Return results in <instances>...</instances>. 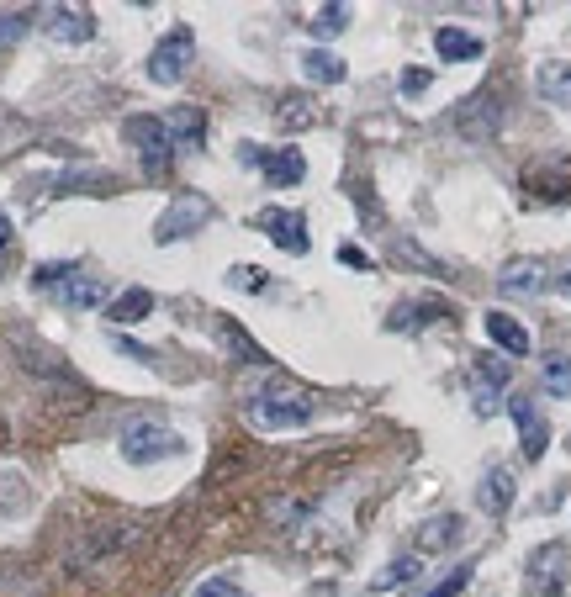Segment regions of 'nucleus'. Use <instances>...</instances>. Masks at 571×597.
<instances>
[{
    "label": "nucleus",
    "mask_w": 571,
    "mask_h": 597,
    "mask_svg": "<svg viewBox=\"0 0 571 597\" xmlns=\"http://www.w3.org/2000/svg\"><path fill=\"white\" fill-rule=\"evenodd\" d=\"M196 597H244L238 592V582H228V576H212V582H201Z\"/></svg>",
    "instance_id": "31"
},
{
    "label": "nucleus",
    "mask_w": 571,
    "mask_h": 597,
    "mask_svg": "<svg viewBox=\"0 0 571 597\" xmlns=\"http://www.w3.org/2000/svg\"><path fill=\"white\" fill-rule=\"evenodd\" d=\"M260 228L270 233V244L281 249V254H307V222L302 212H260Z\"/></svg>",
    "instance_id": "8"
},
{
    "label": "nucleus",
    "mask_w": 571,
    "mask_h": 597,
    "mask_svg": "<svg viewBox=\"0 0 571 597\" xmlns=\"http://www.w3.org/2000/svg\"><path fill=\"white\" fill-rule=\"evenodd\" d=\"M524 185L534 196H571V159H556V164H534L524 175Z\"/></svg>",
    "instance_id": "14"
},
{
    "label": "nucleus",
    "mask_w": 571,
    "mask_h": 597,
    "mask_svg": "<svg viewBox=\"0 0 571 597\" xmlns=\"http://www.w3.org/2000/svg\"><path fill=\"white\" fill-rule=\"evenodd\" d=\"M434 48H439V59H450V64L482 59V37L460 32V27H439V32H434Z\"/></svg>",
    "instance_id": "15"
},
{
    "label": "nucleus",
    "mask_w": 571,
    "mask_h": 597,
    "mask_svg": "<svg viewBox=\"0 0 571 597\" xmlns=\"http://www.w3.org/2000/svg\"><path fill=\"white\" fill-rule=\"evenodd\" d=\"M476 502H482L492 518H497V513H508V508H513V476H508V471H492L482 487H476Z\"/></svg>",
    "instance_id": "19"
},
{
    "label": "nucleus",
    "mask_w": 571,
    "mask_h": 597,
    "mask_svg": "<svg viewBox=\"0 0 571 597\" xmlns=\"http://www.w3.org/2000/svg\"><path fill=\"white\" fill-rule=\"evenodd\" d=\"M429 90V69H402V96H423Z\"/></svg>",
    "instance_id": "33"
},
{
    "label": "nucleus",
    "mask_w": 571,
    "mask_h": 597,
    "mask_svg": "<svg viewBox=\"0 0 571 597\" xmlns=\"http://www.w3.org/2000/svg\"><path fill=\"white\" fill-rule=\"evenodd\" d=\"M59 302H64V307H75V312L101 307V302H106V286L96 281V275H80V270H75V275H69V281L59 286Z\"/></svg>",
    "instance_id": "16"
},
{
    "label": "nucleus",
    "mask_w": 571,
    "mask_h": 597,
    "mask_svg": "<svg viewBox=\"0 0 571 597\" xmlns=\"http://www.w3.org/2000/svg\"><path fill=\"white\" fill-rule=\"evenodd\" d=\"M154 312V291H143V286H133V291H122L117 302H112V323H143V317Z\"/></svg>",
    "instance_id": "20"
},
{
    "label": "nucleus",
    "mask_w": 571,
    "mask_h": 597,
    "mask_svg": "<svg viewBox=\"0 0 571 597\" xmlns=\"http://www.w3.org/2000/svg\"><path fill=\"white\" fill-rule=\"evenodd\" d=\"M339 259H344V265H355V270H376V265H371V254H360L355 244H344V249H339Z\"/></svg>",
    "instance_id": "35"
},
{
    "label": "nucleus",
    "mask_w": 571,
    "mask_h": 597,
    "mask_svg": "<svg viewBox=\"0 0 571 597\" xmlns=\"http://www.w3.org/2000/svg\"><path fill=\"white\" fill-rule=\"evenodd\" d=\"M402 576H418V561H397L392 571L381 576V587H392V582H402Z\"/></svg>",
    "instance_id": "36"
},
{
    "label": "nucleus",
    "mask_w": 571,
    "mask_h": 597,
    "mask_svg": "<svg viewBox=\"0 0 571 597\" xmlns=\"http://www.w3.org/2000/svg\"><path fill=\"white\" fill-rule=\"evenodd\" d=\"M27 27H32V11H22V6H16V11H0V53L22 43Z\"/></svg>",
    "instance_id": "25"
},
{
    "label": "nucleus",
    "mask_w": 571,
    "mask_h": 597,
    "mask_svg": "<svg viewBox=\"0 0 571 597\" xmlns=\"http://www.w3.org/2000/svg\"><path fill=\"white\" fill-rule=\"evenodd\" d=\"M529 587L534 592H561L566 587V545H540L529 555Z\"/></svg>",
    "instance_id": "11"
},
{
    "label": "nucleus",
    "mask_w": 571,
    "mask_h": 597,
    "mask_svg": "<svg viewBox=\"0 0 571 597\" xmlns=\"http://www.w3.org/2000/svg\"><path fill=\"white\" fill-rule=\"evenodd\" d=\"M191 53H196L191 27H175V32L149 53V80H154V85H180V74L191 69Z\"/></svg>",
    "instance_id": "5"
},
{
    "label": "nucleus",
    "mask_w": 571,
    "mask_h": 597,
    "mask_svg": "<svg viewBox=\"0 0 571 597\" xmlns=\"http://www.w3.org/2000/svg\"><path fill=\"white\" fill-rule=\"evenodd\" d=\"M228 286H244V291H260V286H265V275H260V270H254V265H238V270L228 275Z\"/></svg>",
    "instance_id": "32"
},
{
    "label": "nucleus",
    "mask_w": 571,
    "mask_h": 597,
    "mask_svg": "<svg viewBox=\"0 0 571 597\" xmlns=\"http://www.w3.org/2000/svg\"><path fill=\"white\" fill-rule=\"evenodd\" d=\"M6 238H11V222H6V212H0V249H6Z\"/></svg>",
    "instance_id": "39"
},
{
    "label": "nucleus",
    "mask_w": 571,
    "mask_h": 597,
    "mask_svg": "<svg viewBox=\"0 0 571 597\" xmlns=\"http://www.w3.org/2000/svg\"><path fill=\"white\" fill-rule=\"evenodd\" d=\"M48 16V37L53 43H90L96 37V16H90L85 6H53V11H43Z\"/></svg>",
    "instance_id": "7"
},
{
    "label": "nucleus",
    "mask_w": 571,
    "mask_h": 597,
    "mask_svg": "<svg viewBox=\"0 0 571 597\" xmlns=\"http://www.w3.org/2000/svg\"><path fill=\"white\" fill-rule=\"evenodd\" d=\"M312 413H318V397L291 381H275L254 397V423L260 428H302V423H312Z\"/></svg>",
    "instance_id": "1"
},
{
    "label": "nucleus",
    "mask_w": 571,
    "mask_h": 597,
    "mask_svg": "<svg viewBox=\"0 0 571 597\" xmlns=\"http://www.w3.org/2000/svg\"><path fill=\"white\" fill-rule=\"evenodd\" d=\"M497 122H503V101H497V90H476V96L455 111V133L466 143H492Z\"/></svg>",
    "instance_id": "6"
},
{
    "label": "nucleus",
    "mask_w": 571,
    "mask_h": 597,
    "mask_svg": "<svg viewBox=\"0 0 571 597\" xmlns=\"http://www.w3.org/2000/svg\"><path fill=\"white\" fill-rule=\"evenodd\" d=\"M307 27H312V37H334V32L349 27V6H323V11H312Z\"/></svg>",
    "instance_id": "26"
},
{
    "label": "nucleus",
    "mask_w": 571,
    "mask_h": 597,
    "mask_svg": "<svg viewBox=\"0 0 571 597\" xmlns=\"http://www.w3.org/2000/svg\"><path fill=\"white\" fill-rule=\"evenodd\" d=\"M497 286L513 291V296H534V291L550 286V270L540 259H513V265H503V275H497Z\"/></svg>",
    "instance_id": "12"
},
{
    "label": "nucleus",
    "mask_w": 571,
    "mask_h": 597,
    "mask_svg": "<svg viewBox=\"0 0 571 597\" xmlns=\"http://www.w3.org/2000/svg\"><path fill=\"white\" fill-rule=\"evenodd\" d=\"M471 376H476V386H482V391H503L508 386V360H492V354H487V360H476Z\"/></svg>",
    "instance_id": "28"
},
{
    "label": "nucleus",
    "mask_w": 571,
    "mask_h": 597,
    "mask_svg": "<svg viewBox=\"0 0 571 597\" xmlns=\"http://www.w3.org/2000/svg\"><path fill=\"white\" fill-rule=\"evenodd\" d=\"M540 96L556 101V106H571V64H545L540 69Z\"/></svg>",
    "instance_id": "22"
},
{
    "label": "nucleus",
    "mask_w": 571,
    "mask_h": 597,
    "mask_svg": "<svg viewBox=\"0 0 571 597\" xmlns=\"http://www.w3.org/2000/svg\"><path fill=\"white\" fill-rule=\"evenodd\" d=\"M434 317H445V307H439V302H418V307L402 302V307H397V317H386V328L402 333V328H423V323H434Z\"/></svg>",
    "instance_id": "23"
},
{
    "label": "nucleus",
    "mask_w": 571,
    "mask_h": 597,
    "mask_svg": "<svg viewBox=\"0 0 571 597\" xmlns=\"http://www.w3.org/2000/svg\"><path fill=\"white\" fill-rule=\"evenodd\" d=\"M540 376H545V391H550V397H571V354H550Z\"/></svg>",
    "instance_id": "24"
},
{
    "label": "nucleus",
    "mask_w": 571,
    "mask_h": 597,
    "mask_svg": "<svg viewBox=\"0 0 571 597\" xmlns=\"http://www.w3.org/2000/svg\"><path fill=\"white\" fill-rule=\"evenodd\" d=\"M69 275H75V265H38V286H64Z\"/></svg>",
    "instance_id": "34"
},
{
    "label": "nucleus",
    "mask_w": 571,
    "mask_h": 597,
    "mask_svg": "<svg viewBox=\"0 0 571 597\" xmlns=\"http://www.w3.org/2000/svg\"><path fill=\"white\" fill-rule=\"evenodd\" d=\"M186 450V439L175 434V428H164V423H133L122 434V460H133V465H154V460H170Z\"/></svg>",
    "instance_id": "2"
},
{
    "label": "nucleus",
    "mask_w": 571,
    "mask_h": 597,
    "mask_svg": "<svg viewBox=\"0 0 571 597\" xmlns=\"http://www.w3.org/2000/svg\"><path fill=\"white\" fill-rule=\"evenodd\" d=\"M550 291H561V296H571V270H561V275H550Z\"/></svg>",
    "instance_id": "38"
},
{
    "label": "nucleus",
    "mask_w": 571,
    "mask_h": 597,
    "mask_svg": "<svg viewBox=\"0 0 571 597\" xmlns=\"http://www.w3.org/2000/svg\"><path fill=\"white\" fill-rule=\"evenodd\" d=\"M207 222H212V201L196 196V191H186L170 212L154 222V244H175V238H191L196 228H207Z\"/></svg>",
    "instance_id": "4"
},
{
    "label": "nucleus",
    "mask_w": 571,
    "mask_h": 597,
    "mask_svg": "<svg viewBox=\"0 0 571 597\" xmlns=\"http://www.w3.org/2000/svg\"><path fill=\"white\" fill-rule=\"evenodd\" d=\"M455 539H460V518L450 513V518H429V524L418 529L413 545H418V550H450Z\"/></svg>",
    "instance_id": "21"
},
{
    "label": "nucleus",
    "mask_w": 571,
    "mask_h": 597,
    "mask_svg": "<svg viewBox=\"0 0 571 597\" xmlns=\"http://www.w3.org/2000/svg\"><path fill=\"white\" fill-rule=\"evenodd\" d=\"M302 74H307L312 85H339L344 80V59H339L334 48H307L302 53Z\"/></svg>",
    "instance_id": "17"
},
{
    "label": "nucleus",
    "mask_w": 571,
    "mask_h": 597,
    "mask_svg": "<svg viewBox=\"0 0 571 597\" xmlns=\"http://www.w3.org/2000/svg\"><path fill=\"white\" fill-rule=\"evenodd\" d=\"M487 339L497 344L513 360V354H529V333L519 317H508V312H487Z\"/></svg>",
    "instance_id": "13"
},
{
    "label": "nucleus",
    "mask_w": 571,
    "mask_h": 597,
    "mask_svg": "<svg viewBox=\"0 0 571 597\" xmlns=\"http://www.w3.org/2000/svg\"><path fill=\"white\" fill-rule=\"evenodd\" d=\"M508 413H513V423H519V444H524V455H529V460H540V455L550 450V423L534 413V402H529V397H513V402H508Z\"/></svg>",
    "instance_id": "9"
},
{
    "label": "nucleus",
    "mask_w": 571,
    "mask_h": 597,
    "mask_svg": "<svg viewBox=\"0 0 571 597\" xmlns=\"http://www.w3.org/2000/svg\"><path fill=\"white\" fill-rule=\"evenodd\" d=\"M0 508H27V481L16 471H0Z\"/></svg>",
    "instance_id": "29"
},
{
    "label": "nucleus",
    "mask_w": 571,
    "mask_h": 597,
    "mask_svg": "<svg viewBox=\"0 0 571 597\" xmlns=\"http://www.w3.org/2000/svg\"><path fill=\"white\" fill-rule=\"evenodd\" d=\"M466 582H471V566H455V571H450V576H445V582H439L429 597H455V592L466 587Z\"/></svg>",
    "instance_id": "30"
},
{
    "label": "nucleus",
    "mask_w": 571,
    "mask_h": 597,
    "mask_svg": "<svg viewBox=\"0 0 571 597\" xmlns=\"http://www.w3.org/2000/svg\"><path fill=\"white\" fill-rule=\"evenodd\" d=\"M122 138L138 148V159H143V170L149 175H164L170 170V133H164V122L159 117H127L122 122Z\"/></svg>",
    "instance_id": "3"
},
{
    "label": "nucleus",
    "mask_w": 571,
    "mask_h": 597,
    "mask_svg": "<svg viewBox=\"0 0 571 597\" xmlns=\"http://www.w3.org/2000/svg\"><path fill=\"white\" fill-rule=\"evenodd\" d=\"M275 122L286 127V133H297V127H307V122H318V111H312L302 96H286L281 101V111H275Z\"/></svg>",
    "instance_id": "27"
},
{
    "label": "nucleus",
    "mask_w": 571,
    "mask_h": 597,
    "mask_svg": "<svg viewBox=\"0 0 571 597\" xmlns=\"http://www.w3.org/2000/svg\"><path fill=\"white\" fill-rule=\"evenodd\" d=\"M164 133H170V143H201V133H207V117H201L196 106H175L170 117H164Z\"/></svg>",
    "instance_id": "18"
},
{
    "label": "nucleus",
    "mask_w": 571,
    "mask_h": 597,
    "mask_svg": "<svg viewBox=\"0 0 571 597\" xmlns=\"http://www.w3.org/2000/svg\"><path fill=\"white\" fill-rule=\"evenodd\" d=\"M249 164H260L270 185H297L307 175V159L297 154V148H281V154H265V148H244Z\"/></svg>",
    "instance_id": "10"
},
{
    "label": "nucleus",
    "mask_w": 571,
    "mask_h": 597,
    "mask_svg": "<svg viewBox=\"0 0 571 597\" xmlns=\"http://www.w3.org/2000/svg\"><path fill=\"white\" fill-rule=\"evenodd\" d=\"M117 349L127 354V360H154V354H149V349H143V344H133V339H117Z\"/></svg>",
    "instance_id": "37"
}]
</instances>
